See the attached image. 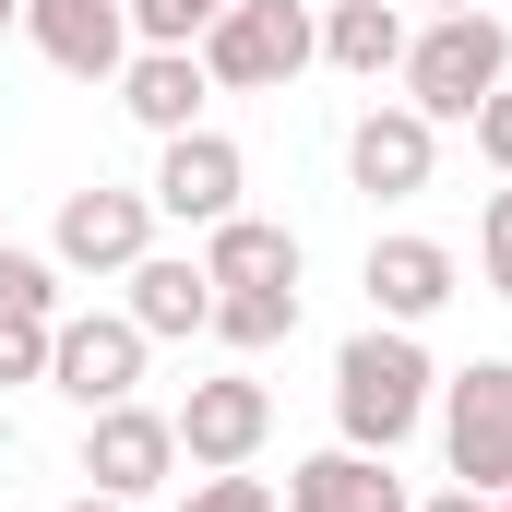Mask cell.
<instances>
[{
    "label": "cell",
    "instance_id": "obj_2",
    "mask_svg": "<svg viewBox=\"0 0 512 512\" xmlns=\"http://www.w3.org/2000/svg\"><path fill=\"white\" fill-rule=\"evenodd\" d=\"M512 84V24L501 12H429L405 36V108L417 120H477Z\"/></svg>",
    "mask_w": 512,
    "mask_h": 512
},
{
    "label": "cell",
    "instance_id": "obj_4",
    "mask_svg": "<svg viewBox=\"0 0 512 512\" xmlns=\"http://www.w3.org/2000/svg\"><path fill=\"white\" fill-rule=\"evenodd\" d=\"M143 358H155V334H143L131 310H60V322H48V382L72 393L84 417H96V405H131V393H143Z\"/></svg>",
    "mask_w": 512,
    "mask_h": 512
},
{
    "label": "cell",
    "instance_id": "obj_29",
    "mask_svg": "<svg viewBox=\"0 0 512 512\" xmlns=\"http://www.w3.org/2000/svg\"><path fill=\"white\" fill-rule=\"evenodd\" d=\"M501 298H512V274H501Z\"/></svg>",
    "mask_w": 512,
    "mask_h": 512
},
{
    "label": "cell",
    "instance_id": "obj_20",
    "mask_svg": "<svg viewBox=\"0 0 512 512\" xmlns=\"http://www.w3.org/2000/svg\"><path fill=\"white\" fill-rule=\"evenodd\" d=\"M215 12L227 0H131V48H203Z\"/></svg>",
    "mask_w": 512,
    "mask_h": 512
},
{
    "label": "cell",
    "instance_id": "obj_19",
    "mask_svg": "<svg viewBox=\"0 0 512 512\" xmlns=\"http://www.w3.org/2000/svg\"><path fill=\"white\" fill-rule=\"evenodd\" d=\"M0 310H24V322H60V262L0 239Z\"/></svg>",
    "mask_w": 512,
    "mask_h": 512
},
{
    "label": "cell",
    "instance_id": "obj_8",
    "mask_svg": "<svg viewBox=\"0 0 512 512\" xmlns=\"http://www.w3.org/2000/svg\"><path fill=\"white\" fill-rule=\"evenodd\" d=\"M155 215H179V227H227L239 215V191H251V155L227 143V131H167V155H155Z\"/></svg>",
    "mask_w": 512,
    "mask_h": 512
},
{
    "label": "cell",
    "instance_id": "obj_13",
    "mask_svg": "<svg viewBox=\"0 0 512 512\" xmlns=\"http://www.w3.org/2000/svg\"><path fill=\"white\" fill-rule=\"evenodd\" d=\"M453 274H465V262L441 251V239H370V274H358V286H370V310H382V322L417 334V322L453 298Z\"/></svg>",
    "mask_w": 512,
    "mask_h": 512
},
{
    "label": "cell",
    "instance_id": "obj_24",
    "mask_svg": "<svg viewBox=\"0 0 512 512\" xmlns=\"http://www.w3.org/2000/svg\"><path fill=\"white\" fill-rule=\"evenodd\" d=\"M465 131H477V155H489V167L512 179V84H501V96H489V108H477Z\"/></svg>",
    "mask_w": 512,
    "mask_h": 512
},
{
    "label": "cell",
    "instance_id": "obj_30",
    "mask_svg": "<svg viewBox=\"0 0 512 512\" xmlns=\"http://www.w3.org/2000/svg\"><path fill=\"white\" fill-rule=\"evenodd\" d=\"M501 512H512V489H501Z\"/></svg>",
    "mask_w": 512,
    "mask_h": 512
},
{
    "label": "cell",
    "instance_id": "obj_12",
    "mask_svg": "<svg viewBox=\"0 0 512 512\" xmlns=\"http://www.w3.org/2000/svg\"><path fill=\"white\" fill-rule=\"evenodd\" d=\"M203 96H215V84H203V48H131L120 60V108L155 131V143H167V131H203Z\"/></svg>",
    "mask_w": 512,
    "mask_h": 512
},
{
    "label": "cell",
    "instance_id": "obj_23",
    "mask_svg": "<svg viewBox=\"0 0 512 512\" xmlns=\"http://www.w3.org/2000/svg\"><path fill=\"white\" fill-rule=\"evenodd\" d=\"M477 251H489V286L512 274V179L489 191V215H477Z\"/></svg>",
    "mask_w": 512,
    "mask_h": 512
},
{
    "label": "cell",
    "instance_id": "obj_28",
    "mask_svg": "<svg viewBox=\"0 0 512 512\" xmlns=\"http://www.w3.org/2000/svg\"><path fill=\"white\" fill-rule=\"evenodd\" d=\"M429 12H489V0H429Z\"/></svg>",
    "mask_w": 512,
    "mask_h": 512
},
{
    "label": "cell",
    "instance_id": "obj_27",
    "mask_svg": "<svg viewBox=\"0 0 512 512\" xmlns=\"http://www.w3.org/2000/svg\"><path fill=\"white\" fill-rule=\"evenodd\" d=\"M12 24H24V0H0V36H12Z\"/></svg>",
    "mask_w": 512,
    "mask_h": 512
},
{
    "label": "cell",
    "instance_id": "obj_26",
    "mask_svg": "<svg viewBox=\"0 0 512 512\" xmlns=\"http://www.w3.org/2000/svg\"><path fill=\"white\" fill-rule=\"evenodd\" d=\"M60 512H131V501H108V489H84V501H60Z\"/></svg>",
    "mask_w": 512,
    "mask_h": 512
},
{
    "label": "cell",
    "instance_id": "obj_18",
    "mask_svg": "<svg viewBox=\"0 0 512 512\" xmlns=\"http://www.w3.org/2000/svg\"><path fill=\"white\" fill-rule=\"evenodd\" d=\"M203 334L239 346V358L286 346V334H298V286H215V322H203Z\"/></svg>",
    "mask_w": 512,
    "mask_h": 512
},
{
    "label": "cell",
    "instance_id": "obj_5",
    "mask_svg": "<svg viewBox=\"0 0 512 512\" xmlns=\"http://www.w3.org/2000/svg\"><path fill=\"white\" fill-rule=\"evenodd\" d=\"M441 453H453V489H512V358H477L441 382Z\"/></svg>",
    "mask_w": 512,
    "mask_h": 512
},
{
    "label": "cell",
    "instance_id": "obj_21",
    "mask_svg": "<svg viewBox=\"0 0 512 512\" xmlns=\"http://www.w3.org/2000/svg\"><path fill=\"white\" fill-rule=\"evenodd\" d=\"M179 512H286V501L262 489L251 465H215V477H191V489H179Z\"/></svg>",
    "mask_w": 512,
    "mask_h": 512
},
{
    "label": "cell",
    "instance_id": "obj_14",
    "mask_svg": "<svg viewBox=\"0 0 512 512\" xmlns=\"http://www.w3.org/2000/svg\"><path fill=\"white\" fill-rule=\"evenodd\" d=\"M286 512H405V477H393V453L334 441V453H310L286 477Z\"/></svg>",
    "mask_w": 512,
    "mask_h": 512
},
{
    "label": "cell",
    "instance_id": "obj_16",
    "mask_svg": "<svg viewBox=\"0 0 512 512\" xmlns=\"http://www.w3.org/2000/svg\"><path fill=\"white\" fill-rule=\"evenodd\" d=\"M203 274H215V286H298V227L227 215V227H203Z\"/></svg>",
    "mask_w": 512,
    "mask_h": 512
},
{
    "label": "cell",
    "instance_id": "obj_22",
    "mask_svg": "<svg viewBox=\"0 0 512 512\" xmlns=\"http://www.w3.org/2000/svg\"><path fill=\"white\" fill-rule=\"evenodd\" d=\"M12 382H48V322H24V310H0V393Z\"/></svg>",
    "mask_w": 512,
    "mask_h": 512
},
{
    "label": "cell",
    "instance_id": "obj_25",
    "mask_svg": "<svg viewBox=\"0 0 512 512\" xmlns=\"http://www.w3.org/2000/svg\"><path fill=\"white\" fill-rule=\"evenodd\" d=\"M417 512H501L489 489H441V501H417Z\"/></svg>",
    "mask_w": 512,
    "mask_h": 512
},
{
    "label": "cell",
    "instance_id": "obj_9",
    "mask_svg": "<svg viewBox=\"0 0 512 512\" xmlns=\"http://www.w3.org/2000/svg\"><path fill=\"white\" fill-rule=\"evenodd\" d=\"M262 441H274V393L251 382V370H215V382H191V405H179V465H251Z\"/></svg>",
    "mask_w": 512,
    "mask_h": 512
},
{
    "label": "cell",
    "instance_id": "obj_7",
    "mask_svg": "<svg viewBox=\"0 0 512 512\" xmlns=\"http://www.w3.org/2000/svg\"><path fill=\"white\" fill-rule=\"evenodd\" d=\"M155 251V191H72L60 203V227H48V262L60 274H131V262Z\"/></svg>",
    "mask_w": 512,
    "mask_h": 512
},
{
    "label": "cell",
    "instance_id": "obj_11",
    "mask_svg": "<svg viewBox=\"0 0 512 512\" xmlns=\"http://www.w3.org/2000/svg\"><path fill=\"white\" fill-rule=\"evenodd\" d=\"M24 36H36L48 72H72V84H120V60H131V0H24Z\"/></svg>",
    "mask_w": 512,
    "mask_h": 512
},
{
    "label": "cell",
    "instance_id": "obj_15",
    "mask_svg": "<svg viewBox=\"0 0 512 512\" xmlns=\"http://www.w3.org/2000/svg\"><path fill=\"white\" fill-rule=\"evenodd\" d=\"M120 286H131L120 310L143 322V334H155V346H167V334H203V322H215V274H203L191 251H143Z\"/></svg>",
    "mask_w": 512,
    "mask_h": 512
},
{
    "label": "cell",
    "instance_id": "obj_1",
    "mask_svg": "<svg viewBox=\"0 0 512 512\" xmlns=\"http://www.w3.org/2000/svg\"><path fill=\"white\" fill-rule=\"evenodd\" d=\"M429 405H441V370H429V346L405 322H370V334L334 346V429L358 453H405L429 429Z\"/></svg>",
    "mask_w": 512,
    "mask_h": 512
},
{
    "label": "cell",
    "instance_id": "obj_3",
    "mask_svg": "<svg viewBox=\"0 0 512 512\" xmlns=\"http://www.w3.org/2000/svg\"><path fill=\"white\" fill-rule=\"evenodd\" d=\"M310 60H322L310 0H227V12L203 24V84H215V96H274V84H298Z\"/></svg>",
    "mask_w": 512,
    "mask_h": 512
},
{
    "label": "cell",
    "instance_id": "obj_17",
    "mask_svg": "<svg viewBox=\"0 0 512 512\" xmlns=\"http://www.w3.org/2000/svg\"><path fill=\"white\" fill-rule=\"evenodd\" d=\"M322 60L358 72V84L405 72V12H393V0H334V12H322Z\"/></svg>",
    "mask_w": 512,
    "mask_h": 512
},
{
    "label": "cell",
    "instance_id": "obj_6",
    "mask_svg": "<svg viewBox=\"0 0 512 512\" xmlns=\"http://www.w3.org/2000/svg\"><path fill=\"white\" fill-rule=\"evenodd\" d=\"M84 477H96L108 501H155V489L179 477V417H155L143 393H131V405H96V417H84Z\"/></svg>",
    "mask_w": 512,
    "mask_h": 512
},
{
    "label": "cell",
    "instance_id": "obj_10",
    "mask_svg": "<svg viewBox=\"0 0 512 512\" xmlns=\"http://www.w3.org/2000/svg\"><path fill=\"white\" fill-rule=\"evenodd\" d=\"M429 167H441V120H417L405 96H393V108H358V131H346V179H358L370 203H417Z\"/></svg>",
    "mask_w": 512,
    "mask_h": 512
}]
</instances>
